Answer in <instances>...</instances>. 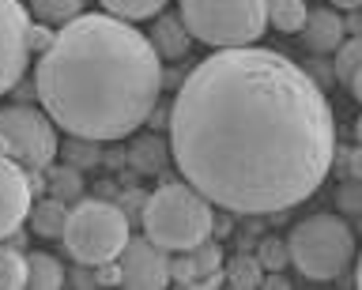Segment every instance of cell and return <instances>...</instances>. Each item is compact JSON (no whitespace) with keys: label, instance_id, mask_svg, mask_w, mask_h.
<instances>
[{"label":"cell","instance_id":"cell-21","mask_svg":"<svg viewBox=\"0 0 362 290\" xmlns=\"http://www.w3.org/2000/svg\"><path fill=\"white\" fill-rule=\"evenodd\" d=\"M362 68V35L347 38L344 46L336 49V80L339 83H351V75Z\"/></svg>","mask_w":362,"mask_h":290},{"label":"cell","instance_id":"cell-23","mask_svg":"<svg viewBox=\"0 0 362 290\" xmlns=\"http://www.w3.org/2000/svg\"><path fill=\"white\" fill-rule=\"evenodd\" d=\"M189 256H192V264H197V279L208 275V272H215V267H223V249H219L211 238L200 241L197 249H189Z\"/></svg>","mask_w":362,"mask_h":290},{"label":"cell","instance_id":"cell-26","mask_svg":"<svg viewBox=\"0 0 362 290\" xmlns=\"http://www.w3.org/2000/svg\"><path fill=\"white\" fill-rule=\"evenodd\" d=\"M170 283H177V286H192V283H197V264H192L189 249L170 260Z\"/></svg>","mask_w":362,"mask_h":290},{"label":"cell","instance_id":"cell-20","mask_svg":"<svg viewBox=\"0 0 362 290\" xmlns=\"http://www.w3.org/2000/svg\"><path fill=\"white\" fill-rule=\"evenodd\" d=\"M27 286V256L16 249H0V290Z\"/></svg>","mask_w":362,"mask_h":290},{"label":"cell","instance_id":"cell-1","mask_svg":"<svg viewBox=\"0 0 362 290\" xmlns=\"http://www.w3.org/2000/svg\"><path fill=\"white\" fill-rule=\"evenodd\" d=\"M181 177L234 215H276L310 200L336 162V117L302 64L264 46L204 57L166 114Z\"/></svg>","mask_w":362,"mask_h":290},{"label":"cell","instance_id":"cell-19","mask_svg":"<svg viewBox=\"0 0 362 290\" xmlns=\"http://www.w3.org/2000/svg\"><path fill=\"white\" fill-rule=\"evenodd\" d=\"M110 16L129 19V23H140V19H155L166 8V0H102Z\"/></svg>","mask_w":362,"mask_h":290},{"label":"cell","instance_id":"cell-27","mask_svg":"<svg viewBox=\"0 0 362 290\" xmlns=\"http://www.w3.org/2000/svg\"><path fill=\"white\" fill-rule=\"evenodd\" d=\"M57 42V27H49V23H30V53H45Z\"/></svg>","mask_w":362,"mask_h":290},{"label":"cell","instance_id":"cell-5","mask_svg":"<svg viewBox=\"0 0 362 290\" xmlns=\"http://www.w3.org/2000/svg\"><path fill=\"white\" fill-rule=\"evenodd\" d=\"M272 0H181L189 35L211 49L253 46L268 30Z\"/></svg>","mask_w":362,"mask_h":290},{"label":"cell","instance_id":"cell-2","mask_svg":"<svg viewBox=\"0 0 362 290\" xmlns=\"http://www.w3.org/2000/svg\"><path fill=\"white\" fill-rule=\"evenodd\" d=\"M166 87L151 38L110 12L76 16L38 57L34 95L72 140L113 143L155 114Z\"/></svg>","mask_w":362,"mask_h":290},{"label":"cell","instance_id":"cell-11","mask_svg":"<svg viewBox=\"0 0 362 290\" xmlns=\"http://www.w3.org/2000/svg\"><path fill=\"white\" fill-rule=\"evenodd\" d=\"M302 42L305 49L325 57V53H336L347 42V23L339 19L336 8H310V19L302 27Z\"/></svg>","mask_w":362,"mask_h":290},{"label":"cell","instance_id":"cell-7","mask_svg":"<svg viewBox=\"0 0 362 290\" xmlns=\"http://www.w3.org/2000/svg\"><path fill=\"white\" fill-rule=\"evenodd\" d=\"M57 121L34 106H4L0 109V155L16 159L27 170H49L57 159Z\"/></svg>","mask_w":362,"mask_h":290},{"label":"cell","instance_id":"cell-33","mask_svg":"<svg viewBox=\"0 0 362 290\" xmlns=\"http://www.w3.org/2000/svg\"><path fill=\"white\" fill-rule=\"evenodd\" d=\"M347 27H351V30H355V35H362V19H358V16H355V19H351V23H347Z\"/></svg>","mask_w":362,"mask_h":290},{"label":"cell","instance_id":"cell-31","mask_svg":"<svg viewBox=\"0 0 362 290\" xmlns=\"http://www.w3.org/2000/svg\"><path fill=\"white\" fill-rule=\"evenodd\" d=\"M347 87H351V95H355L358 102H362V68H358L355 75H351V83H347Z\"/></svg>","mask_w":362,"mask_h":290},{"label":"cell","instance_id":"cell-12","mask_svg":"<svg viewBox=\"0 0 362 290\" xmlns=\"http://www.w3.org/2000/svg\"><path fill=\"white\" fill-rule=\"evenodd\" d=\"M147 38H151V46L158 49V57H163V61H181L189 53V46L197 42L189 35L185 19H181V16H163V12L155 16L151 35H147Z\"/></svg>","mask_w":362,"mask_h":290},{"label":"cell","instance_id":"cell-32","mask_svg":"<svg viewBox=\"0 0 362 290\" xmlns=\"http://www.w3.org/2000/svg\"><path fill=\"white\" fill-rule=\"evenodd\" d=\"M355 286L362 290V253H358V264H355Z\"/></svg>","mask_w":362,"mask_h":290},{"label":"cell","instance_id":"cell-28","mask_svg":"<svg viewBox=\"0 0 362 290\" xmlns=\"http://www.w3.org/2000/svg\"><path fill=\"white\" fill-rule=\"evenodd\" d=\"M95 279H98V286H124V275H121V260L98 264V267H95Z\"/></svg>","mask_w":362,"mask_h":290},{"label":"cell","instance_id":"cell-4","mask_svg":"<svg viewBox=\"0 0 362 290\" xmlns=\"http://www.w3.org/2000/svg\"><path fill=\"white\" fill-rule=\"evenodd\" d=\"M287 249H291V264L298 267L302 279L328 283V279H339L355 264V234L339 215L321 211V215L302 219L291 230Z\"/></svg>","mask_w":362,"mask_h":290},{"label":"cell","instance_id":"cell-17","mask_svg":"<svg viewBox=\"0 0 362 290\" xmlns=\"http://www.w3.org/2000/svg\"><path fill=\"white\" fill-rule=\"evenodd\" d=\"M30 8L42 23H49L57 30L64 23H72L76 16H83V0H30Z\"/></svg>","mask_w":362,"mask_h":290},{"label":"cell","instance_id":"cell-25","mask_svg":"<svg viewBox=\"0 0 362 290\" xmlns=\"http://www.w3.org/2000/svg\"><path fill=\"white\" fill-rule=\"evenodd\" d=\"M49 188H53V196H79V174L76 170H68V166H61V170H49Z\"/></svg>","mask_w":362,"mask_h":290},{"label":"cell","instance_id":"cell-30","mask_svg":"<svg viewBox=\"0 0 362 290\" xmlns=\"http://www.w3.org/2000/svg\"><path fill=\"white\" fill-rule=\"evenodd\" d=\"M332 8H339V12H355V8H362V0H328Z\"/></svg>","mask_w":362,"mask_h":290},{"label":"cell","instance_id":"cell-16","mask_svg":"<svg viewBox=\"0 0 362 290\" xmlns=\"http://www.w3.org/2000/svg\"><path fill=\"white\" fill-rule=\"evenodd\" d=\"M310 19V4L305 0H272L268 4V23L283 30V35H298Z\"/></svg>","mask_w":362,"mask_h":290},{"label":"cell","instance_id":"cell-15","mask_svg":"<svg viewBox=\"0 0 362 290\" xmlns=\"http://www.w3.org/2000/svg\"><path fill=\"white\" fill-rule=\"evenodd\" d=\"M166 159H174V155H170V140L163 143V140L144 136V140H136L132 151H129V162H132L136 174H158L166 166Z\"/></svg>","mask_w":362,"mask_h":290},{"label":"cell","instance_id":"cell-8","mask_svg":"<svg viewBox=\"0 0 362 290\" xmlns=\"http://www.w3.org/2000/svg\"><path fill=\"white\" fill-rule=\"evenodd\" d=\"M30 57V16L19 0H0V95L16 91Z\"/></svg>","mask_w":362,"mask_h":290},{"label":"cell","instance_id":"cell-9","mask_svg":"<svg viewBox=\"0 0 362 290\" xmlns=\"http://www.w3.org/2000/svg\"><path fill=\"white\" fill-rule=\"evenodd\" d=\"M121 275L129 290H163L170 286V256L151 238H132L121 253Z\"/></svg>","mask_w":362,"mask_h":290},{"label":"cell","instance_id":"cell-22","mask_svg":"<svg viewBox=\"0 0 362 290\" xmlns=\"http://www.w3.org/2000/svg\"><path fill=\"white\" fill-rule=\"evenodd\" d=\"M257 260L264 272H283V267L291 264V249H287V241H279V238H264L257 245Z\"/></svg>","mask_w":362,"mask_h":290},{"label":"cell","instance_id":"cell-6","mask_svg":"<svg viewBox=\"0 0 362 290\" xmlns=\"http://www.w3.org/2000/svg\"><path fill=\"white\" fill-rule=\"evenodd\" d=\"M61 241L76 264L98 267V264L121 260L124 245L132 241L129 215L117 204H110V200H79L68 211Z\"/></svg>","mask_w":362,"mask_h":290},{"label":"cell","instance_id":"cell-34","mask_svg":"<svg viewBox=\"0 0 362 290\" xmlns=\"http://www.w3.org/2000/svg\"><path fill=\"white\" fill-rule=\"evenodd\" d=\"M355 136H358V143H362V117L355 121Z\"/></svg>","mask_w":362,"mask_h":290},{"label":"cell","instance_id":"cell-18","mask_svg":"<svg viewBox=\"0 0 362 290\" xmlns=\"http://www.w3.org/2000/svg\"><path fill=\"white\" fill-rule=\"evenodd\" d=\"M264 283V267H260L257 256H242L238 253L230 264H226V286H238V290H253Z\"/></svg>","mask_w":362,"mask_h":290},{"label":"cell","instance_id":"cell-29","mask_svg":"<svg viewBox=\"0 0 362 290\" xmlns=\"http://www.w3.org/2000/svg\"><path fill=\"white\" fill-rule=\"evenodd\" d=\"M347 174H351V177H358V181H362V143H358L355 151H347Z\"/></svg>","mask_w":362,"mask_h":290},{"label":"cell","instance_id":"cell-14","mask_svg":"<svg viewBox=\"0 0 362 290\" xmlns=\"http://www.w3.org/2000/svg\"><path fill=\"white\" fill-rule=\"evenodd\" d=\"M68 283V272L61 267V260L49 253H30L27 256V286L34 290H57Z\"/></svg>","mask_w":362,"mask_h":290},{"label":"cell","instance_id":"cell-13","mask_svg":"<svg viewBox=\"0 0 362 290\" xmlns=\"http://www.w3.org/2000/svg\"><path fill=\"white\" fill-rule=\"evenodd\" d=\"M64 222H68V207H64L61 196H45L30 207V230L38 234V238H61Z\"/></svg>","mask_w":362,"mask_h":290},{"label":"cell","instance_id":"cell-10","mask_svg":"<svg viewBox=\"0 0 362 290\" xmlns=\"http://www.w3.org/2000/svg\"><path fill=\"white\" fill-rule=\"evenodd\" d=\"M30 196H34V181L27 166L0 155V241L19 234V226L30 219V207H34Z\"/></svg>","mask_w":362,"mask_h":290},{"label":"cell","instance_id":"cell-3","mask_svg":"<svg viewBox=\"0 0 362 290\" xmlns=\"http://www.w3.org/2000/svg\"><path fill=\"white\" fill-rule=\"evenodd\" d=\"M215 204L208 196H200L185 177L181 181L158 185L140 207L144 234L155 245H163L166 253H185L197 249L200 241L211 238L215 230Z\"/></svg>","mask_w":362,"mask_h":290},{"label":"cell","instance_id":"cell-24","mask_svg":"<svg viewBox=\"0 0 362 290\" xmlns=\"http://www.w3.org/2000/svg\"><path fill=\"white\" fill-rule=\"evenodd\" d=\"M336 207L347 211V215H362V181L358 177H351L336 188Z\"/></svg>","mask_w":362,"mask_h":290}]
</instances>
